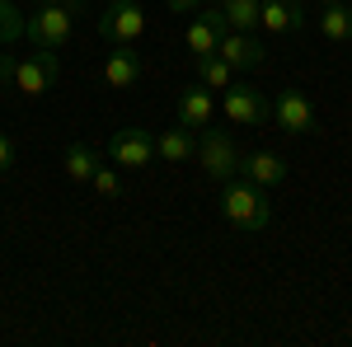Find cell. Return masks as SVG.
Masks as SVG:
<instances>
[{"label":"cell","mask_w":352,"mask_h":347,"mask_svg":"<svg viewBox=\"0 0 352 347\" xmlns=\"http://www.w3.org/2000/svg\"><path fill=\"white\" fill-rule=\"evenodd\" d=\"M221 216L244 235H258V230H268L272 207L263 197V188H254L249 179H226L221 183Z\"/></svg>","instance_id":"6da1fadb"},{"label":"cell","mask_w":352,"mask_h":347,"mask_svg":"<svg viewBox=\"0 0 352 347\" xmlns=\"http://www.w3.org/2000/svg\"><path fill=\"white\" fill-rule=\"evenodd\" d=\"M24 33L33 38V47L66 52L71 38H76V10H71V5H38L24 19Z\"/></svg>","instance_id":"7a4b0ae2"},{"label":"cell","mask_w":352,"mask_h":347,"mask_svg":"<svg viewBox=\"0 0 352 347\" xmlns=\"http://www.w3.org/2000/svg\"><path fill=\"white\" fill-rule=\"evenodd\" d=\"M197 160H202V169H207V179H217V183H226V179L240 174V150H235V141H230L226 132H217V127H202Z\"/></svg>","instance_id":"3957f363"},{"label":"cell","mask_w":352,"mask_h":347,"mask_svg":"<svg viewBox=\"0 0 352 347\" xmlns=\"http://www.w3.org/2000/svg\"><path fill=\"white\" fill-rule=\"evenodd\" d=\"M56 76H61V61H56V52H47V47H38V52H28L19 66H14V89L24 94V99H38V94H47L56 85Z\"/></svg>","instance_id":"277c9868"},{"label":"cell","mask_w":352,"mask_h":347,"mask_svg":"<svg viewBox=\"0 0 352 347\" xmlns=\"http://www.w3.org/2000/svg\"><path fill=\"white\" fill-rule=\"evenodd\" d=\"M99 33L109 43H118V47H136V38L146 33V10L136 0H118V5H109L99 14Z\"/></svg>","instance_id":"5b68a950"},{"label":"cell","mask_w":352,"mask_h":347,"mask_svg":"<svg viewBox=\"0 0 352 347\" xmlns=\"http://www.w3.org/2000/svg\"><path fill=\"white\" fill-rule=\"evenodd\" d=\"M268 117L277 122V132H287V136H310L315 132V108H310V99L296 94V89H282L268 104Z\"/></svg>","instance_id":"8992f818"},{"label":"cell","mask_w":352,"mask_h":347,"mask_svg":"<svg viewBox=\"0 0 352 347\" xmlns=\"http://www.w3.org/2000/svg\"><path fill=\"white\" fill-rule=\"evenodd\" d=\"M226 117L235 122V127H263L268 122V99H263V89L258 85H226Z\"/></svg>","instance_id":"52a82bcc"},{"label":"cell","mask_w":352,"mask_h":347,"mask_svg":"<svg viewBox=\"0 0 352 347\" xmlns=\"http://www.w3.org/2000/svg\"><path fill=\"white\" fill-rule=\"evenodd\" d=\"M109 160L122 164V169H146V164L155 160V141L141 127H118L109 141Z\"/></svg>","instance_id":"ba28073f"},{"label":"cell","mask_w":352,"mask_h":347,"mask_svg":"<svg viewBox=\"0 0 352 347\" xmlns=\"http://www.w3.org/2000/svg\"><path fill=\"white\" fill-rule=\"evenodd\" d=\"M217 56L230 61V71H258L268 52H263V43H258V33H240V28H226L217 43Z\"/></svg>","instance_id":"9c48e42d"},{"label":"cell","mask_w":352,"mask_h":347,"mask_svg":"<svg viewBox=\"0 0 352 347\" xmlns=\"http://www.w3.org/2000/svg\"><path fill=\"white\" fill-rule=\"evenodd\" d=\"M258 5H263V33L287 38V33L305 28V5L300 0H258Z\"/></svg>","instance_id":"30bf717a"},{"label":"cell","mask_w":352,"mask_h":347,"mask_svg":"<svg viewBox=\"0 0 352 347\" xmlns=\"http://www.w3.org/2000/svg\"><path fill=\"white\" fill-rule=\"evenodd\" d=\"M212 117H217L212 89H207V85H188V89L179 94V122H184L188 132H197V127H207Z\"/></svg>","instance_id":"8fae6325"},{"label":"cell","mask_w":352,"mask_h":347,"mask_svg":"<svg viewBox=\"0 0 352 347\" xmlns=\"http://www.w3.org/2000/svg\"><path fill=\"white\" fill-rule=\"evenodd\" d=\"M240 174L254 188H277L287 179V160L272 155V150H254V155H240Z\"/></svg>","instance_id":"7c38bea8"},{"label":"cell","mask_w":352,"mask_h":347,"mask_svg":"<svg viewBox=\"0 0 352 347\" xmlns=\"http://www.w3.org/2000/svg\"><path fill=\"white\" fill-rule=\"evenodd\" d=\"M315 24L324 33V43H352V5L348 0H320Z\"/></svg>","instance_id":"4fadbf2b"},{"label":"cell","mask_w":352,"mask_h":347,"mask_svg":"<svg viewBox=\"0 0 352 347\" xmlns=\"http://www.w3.org/2000/svg\"><path fill=\"white\" fill-rule=\"evenodd\" d=\"M221 33H226L221 10H202V14L188 24V52L192 56H212V52H217V43H221Z\"/></svg>","instance_id":"5bb4252c"},{"label":"cell","mask_w":352,"mask_h":347,"mask_svg":"<svg viewBox=\"0 0 352 347\" xmlns=\"http://www.w3.org/2000/svg\"><path fill=\"white\" fill-rule=\"evenodd\" d=\"M104 80H109L113 89H132V85L141 80V56H136V47H118V52H109V61H104Z\"/></svg>","instance_id":"9a60e30c"},{"label":"cell","mask_w":352,"mask_h":347,"mask_svg":"<svg viewBox=\"0 0 352 347\" xmlns=\"http://www.w3.org/2000/svg\"><path fill=\"white\" fill-rule=\"evenodd\" d=\"M226 28H240V33H258L263 28V5L258 0H217Z\"/></svg>","instance_id":"2e32d148"},{"label":"cell","mask_w":352,"mask_h":347,"mask_svg":"<svg viewBox=\"0 0 352 347\" xmlns=\"http://www.w3.org/2000/svg\"><path fill=\"white\" fill-rule=\"evenodd\" d=\"M155 155H160L164 164H184L188 155H197V141H192V132L179 122V127H169V132L155 136Z\"/></svg>","instance_id":"e0dca14e"},{"label":"cell","mask_w":352,"mask_h":347,"mask_svg":"<svg viewBox=\"0 0 352 347\" xmlns=\"http://www.w3.org/2000/svg\"><path fill=\"white\" fill-rule=\"evenodd\" d=\"M61 169H66V179H71V183H89V179H94V169H99V150H94V146H85V141H76V146H66Z\"/></svg>","instance_id":"ac0fdd59"},{"label":"cell","mask_w":352,"mask_h":347,"mask_svg":"<svg viewBox=\"0 0 352 347\" xmlns=\"http://www.w3.org/2000/svg\"><path fill=\"white\" fill-rule=\"evenodd\" d=\"M192 71H197V85H207V89H226V85L235 80V71H230V61L226 56H192Z\"/></svg>","instance_id":"d6986e66"},{"label":"cell","mask_w":352,"mask_h":347,"mask_svg":"<svg viewBox=\"0 0 352 347\" xmlns=\"http://www.w3.org/2000/svg\"><path fill=\"white\" fill-rule=\"evenodd\" d=\"M24 10L14 5V0H0V47H14L19 38H24Z\"/></svg>","instance_id":"ffe728a7"},{"label":"cell","mask_w":352,"mask_h":347,"mask_svg":"<svg viewBox=\"0 0 352 347\" xmlns=\"http://www.w3.org/2000/svg\"><path fill=\"white\" fill-rule=\"evenodd\" d=\"M89 183L99 188V192H104V197H118V192H122V179H118V169H109V164H99V169H94V179H89Z\"/></svg>","instance_id":"44dd1931"},{"label":"cell","mask_w":352,"mask_h":347,"mask_svg":"<svg viewBox=\"0 0 352 347\" xmlns=\"http://www.w3.org/2000/svg\"><path fill=\"white\" fill-rule=\"evenodd\" d=\"M14 66H19V56L10 47H0V85H14Z\"/></svg>","instance_id":"7402d4cb"},{"label":"cell","mask_w":352,"mask_h":347,"mask_svg":"<svg viewBox=\"0 0 352 347\" xmlns=\"http://www.w3.org/2000/svg\"><path fill=\"white\" fill-rule=\"evenodd\" d=\"M5 169H14V141L0 132V174H5Z\"/></svg>","instance_id":"603a6c76"},{"label":"cell","mask_w":352,"mask_h":347,"mask_svg":"<svg viewBox=\"0 0 352 347\" xmlns=\"http://www.w3.org/2000/svg\"><path fill=\"white\" fill-rule=\"evenodd\" d=\"M164 5H169V10H174V14H192V10H197V5H202V0H164Z\"/></svg>","instance_id":"cb8c5ba5"},{"label":"cell","mask_w":352,"mask_h":347,"mask_svg":"<svg viewBox=\"0 0 352 347\" xmlns=\"http://www.w3.org/2000/svg\"><path fill=\"white\" fill-rule=\"evenodd\" d=\"M38 5H66V0H38Z\"/></svg>","instance_id":"d4e9b609"},{"label":"cell","mask_w":352,"mask_h":347,"mask_svg":"<svg viewBox=\"0 0 352 347\" xmlns=\"http://www.w3.org/2000/svg\"><path fill=\"white\" fill-rule=\"evenodd\" d=\"M104 5H118V0H104Z\"/></svg>","instance_id":"484cf974"}]
</instances>
